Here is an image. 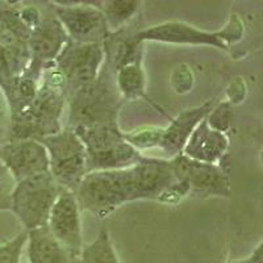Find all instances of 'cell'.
Masks as SVG:
<instances>
[{
    "instance_id": "obj_1",
    "label": "cell",
    "mask_w": 263,
    "mask_h": 263,
    "mask_svg": "<svg viewBox=\"0 0 263 263\" xmlns=\"http://www.w3.org/2000/svg\"><path fill=\"white\" fill-rule=\"evenodd\" d=\"M177 182L179 180L174 175L170 159L144 156L130 167L86 174L75 197L79 210L103 218L129 201L142 199L161 201Z\"/></svg>"
},
{
    "instance_id": "obj_2",
    "label": "cell",
    "mask_w": 263,
    "mask_h": 263,
    "mask_svg": "<svg viewBox=\"0 0 263 263\" xmlns=\"http://www.w3.org/2000/svg\"><path fill=\"white\" fill-rule=\"evenodd\" d=\"M70 103V128L117 124L123 96L117 90L114 72L105 63L95 81L82 87L67 100Z\"/></svg>"
},
{
    "instance_id": "obj_3",
    "label": "cell",
    "mask_w": 263,
    "mask_h": 263,
    "mask_svg": "<svg viewBox=\"0 0 263 263\" xmlns=\"http://www.w3.org/2000/svg\"><path fill=\"white\" fill-rule=\"evenodd\" d=\"M65 103L66 96L60 87L40 79L34 98L20 111L11 115L12 141H40L62 130L60 121Z\"/></svg>"
},
{
    "instance_id": "obj_4",
    "label": "cell",
    "mask_w": 263,
    "mask_h": 263,
    "mask_svg": "<svg viewBox=\"0 0 263 263\" xmlns=\"http://www.w3.org/2000/svg\"><path fill=\"white\" fill-rule=\"evenodd\" d=\"M86 147V170H119L137 164L144 156L128 144L117 124L71 128Z\"/></svg>"
},
{
    "instance_id": "obj_5",
    "label": "cell",
    "mask_w": 263,
    "mask_h": 263,
    "mask_svg": "<svg viewBox=\"0 0 263 263\" xmlns=\"http://www.w3.org/2000/svg\"><path fill=\"white\" fill-rule=\"evenodd\" d=\"M32 30L21 18L20 6L0 3V87L6 92L9 86L24 74L29 63Z\"/></svg>"
},
{
    "instance_id": "obj_6",
    "label": "cell",
    "mask_w": 263,
    "mask_h": 263,
    "mask_svg": "<svg viewBox=\"0 0 263 263\" xmlns=\"http://www.w3.org/2000/svg\"><path fill=\"white\" fill-rule=\"evenodd\" d=\"M242 20L237 15L230 16L228 24L217 32H206L182 21H167L158 25L136 32L138 42L157 41L177 45H205L215 46L221 50L229 51L230 45L242 39Z\"/></svg>"
},
{
    "instance_id": "obj_7",
    "label": "cell",
    "mask_w": 263,
    "mask_h": 263,
    "mask_svg": "<svg viewBox=\"0 0 263 263\" xmlns=\"http://www.w3.org/2000/svg\"><path fill=\"white\" fill-rule=\"evenodd\" d=\"M61 187L50 173H44L16 183L9 195V208L18 217L25 230L46 227L51 206Z\"/></svg>"
},
{
    "instance_id": "obj_8",
    "label": "cell",
    "mask_w": 263,
    "mask_h": 263,
    "mask_svg": "<svg viewBox=\"0 0 263 263\" xmlns=\"http://www.w3.org/2000/svg\"><path fill=\"white\" fill-rule=\"evenodd\" d=\"M49 157V173L61 189L77 192L86 170V147L71 128L40 140Z\"/></svg>"
},
{
    "instance_id": "obj_9",
    "label": "cell",
    "mask_w": 263,
    "mask_h": 263,
    "mask_svg": "<svg viewBox=\"0 0 263 263\" xmlns=\"http://www.w3.org/2000/svg\"><path fill=\"white\" fill-rule=\"evenodd\" d=\"M103 63V44H78L69 40L51 66L60 78L66 100L95 81Z\"/></svg>"
},
{
    "instance_id": "obj_10",
    "label": "cell",
    "mask_w": 263,
    "mask_h": 263,
    "mask_svg": "<svg viewBox=\"0 0 263 263\" xmlns=\"http://www.w3.org/2000/svg\"><path fill=\"white\" fill-rule=\"evenodd\" d=\"M170 163L177 180L189 184L191 196L230 197V178L224 164L192 161L183 154L170 158Z\"/></svg>"
},
{
    "instance_id": "obj_11",
    "label": "cell",
    "mask_w": 263,
    "mask_h": 263,
    "mask_svg": "<svg viewBox=\"0 0 263 263\" xmlns=\"http://www.w3.org/2000/svg\"><path fill=\"white\" fill-rule=\"evenodd\" d=\"M49 8L58 18L70 41L78 44H103L111 30L104 15L95 3H50Z\"/></svg>"
},
{
    "instance_id": "obj_12",
    "label": "cell",
    "mask_w": 263,
    "mask_h": 263,
    "mask_svg": "<svg viewBox=\"0 0 263 263\" xmlns=\"http://www.w3.org/2000/svg\"><path fill=\"white\" fill-rule=\"evenodd\" d=\"M67 41V33L54 13L50 12L42 16L39 27L30 33L28 41L29 63L23 77L40 82L42 72L53 66L54 61L60 55Z\"/></svg>"
},
{
    "instance_id": "obj_13",
    "label": "cell",
    "mask_w": 263,
    "mask_h": 263,
    "mask_svg": "<svg viewBox=\"0 0 263 263\" xmlns=\"http://www.w3.org/2000/svg\"><path fill=\"white\" fill-rule=\"evenodd\" d=\"M79 211L74 192L61 189L60 195L51 206L46 225L54 238L74 258L81 257L84 248Z\"/></svg>"
},
{
    "instance_id": "obj_14",
    "label": "cell",
    "mask_w": 263,
    "mask_h": 263,
    "mask_svg": "<svg viewBox=\"0 0 263 263\" xmlns=\"http://www.w3.org/2000/svg\"><path fill=\"white\" fill-rule=\"evenodd\" d=\"M0 161L12 174L16 183L39 174L49 173L48 152L36 140L11 141L0 149Z\"/></svg>"
},
{
    "instance_id": "obj_15",
    "label": "cell",
    "mask_w": 263,
    "mask_h": 263,
    "mask_svg": "<svg viewBox=\"0 0 263 263\" xmlns=\"http://www.w3.org/2000/svg\"><path fill=\"white\" fill-rule=\"evenodd\" d=\"M216 104H217V100L212 98L199 107L185 109L182 114L178 115L175 119L171 120L167 128H163L159 147L164 153H167L170 158L182 154L183 147L187 144L194 129L205 119L206 115L212 111V108Z\"/></svg>"
},
{
    "instance_id": "obj_16",
    "label": "cell",
    "mask_w": 263,
    "mask_h": 263,
    "mask_svg": "<svg viewBox=\"0 0 263 263\" xmlns=\"http://www.w3.org/2000/svg\"><path fill=\"white\" fill-rule=\"evenodd\" d=\"M228 147L229 140L225 133L211 128L204 119L191 133L182 154L192 161L217 164L228 156Z\"/></svg>"
},
{
    "instance_id": "obj_17",
    "label": "cell",
    "mask_w": 263,
    "mask_h": 263,
    "mask_svg": "<svg viewBox=\"0 0 263 263\" xmlns=\"http://www.w3.org/2000/svg\"><path fill=\"white\" fill-rule=\"evenodd\" d=\"M28 258L29 263H77L74 258L60 245L48 227H41L28 232Z\"/></svg>"
},
{
    "instance_id": "obj_18",
    "label": "cell",
    "mask_w": 263,
    "mask_h": 263,
    "mask_svg": "<svg viewBox=\"0 0 263 263\" xmlns=\"http://www.w3.org/2000/svg\"><path fill=\"white\" fill-rule=\"evenodd\" d=\"M117 90L123 99L135 100L137 98L146 99V81L142 69V57L124 63L114 71Z\"/></svg>"
},
{
    "instance_id": "obj_19",
    "label": "cell",
    "mask_w": 263,
    "mask_h": 263,
    "mask_svg": "<svg viewBox=\"0 0 263 263\" xmlns=\"http://www.w3.org/2000/svg\"><path fill=\"white\" fill-rule=\"evenodd\" d=\"M103 6H98L104 15L108 29L116 30L125 27L129 20L135 17L140 8L138 2H103Z\"/></svg>"
},
{
    "instance_id": "obj_20",
    "label": "cell",
    "mask_w": 263,
    "mask_h": 263,
    "mask_svg": "<svg viewBox=\"0 0 263 263\" xmlns=\"http://www.w3.org/2000/svg\"><path fill=\"white\" fill-rule=\"evenodd\" d=\"M81 259L83 263H120L107 230H100L95 241L84 246Z\"/></svg>"
},
{
    "instance_id": "obj_21",
    "label": "cell",
    "mask_w": 263,
    "mask_h": 263,
    "mask_svg": "<svg viewBox=\"0 0 263 263\" xmlns=\"http://www.w3.org/2000/svg\"><path fill=\"white\" fill-rule=\"evenodd\" d=\"M163 128L157 126H147L132 130L129 133H124V138L128 144L137 149L138 152L144 149H152V147H159L162 140Z\"/></svg>"
},
{
    "instance_id": "obj_22",
    "label": "cell",
    "mask_w": 263,
    "mask_h": 263,
    "mask_svg": "<svg viewBox=\"0 0 263 263\" xmlns=\"http://www.w3.org/2000/svg\"><path fill=\"white\" fill-rule=\"evenodd\" d=\"M205 121L211 128L217 132L225 133L229 130L230 125H232V105L230 103L217 102V104L212 108V111L206 115Z\"/></svg>"
},
{
    "instance_id": "obj_23",
    "label": "cell",
    "mask_w": 263,
    "mask_h": 263,
    "mask_svg": "<svg viewBox=\"0 0 263 263\" xmlns=\"http://www.w3.org/2000/svg\"><path fill=\"white\" fill-rule=\"evenodd\" d=\"M27 241L28 230H23L13 239L0 245V263H20L21 253Z\"/></svg>"
},
{
    "instance_id": "obj_24",
    "label": "cell",
    "mask_w": 263,
    "mask_h": 263,
    "mask_svg": "<svg viewBox=\"0 0 263 263\" xmlns=\"http://www.w3.org/2000/svg\"><path fill=\"white\" fill-rule=\"evenodd\" d=\"M2 192H3V187H2V179H0V196H2Z\"/></svg>"
},
{
    "instance_id": "obj_25",
    "label": "cell",
    "mask_w": 263,
    "mask_h": 263,
    "mask_svg": "<svg viewBox=\"0 0 263 263\" xmlns=\"http://www.w3.org/2000/svg\"><path fill=\"white\" fill-rule=\"evenodd\" d=\"M77 263H83V262H82V259H79V260H78V262H77Z\"/></svg>"
},
{
    "instance_id": "obj_26",
    "label": "cell",
    "mask_w": 263,
    "mask_h": 263,
    "mask_svg": "<svg viewBox=\"0 0 263 263\" xmlns=\"http://www.w3.org/2000/svg\"><path fill=\"white\" fill-rule=\"evenodd\" d=\"M0 115H2V112H0Z\"/></svg>"
}]
</instances>
